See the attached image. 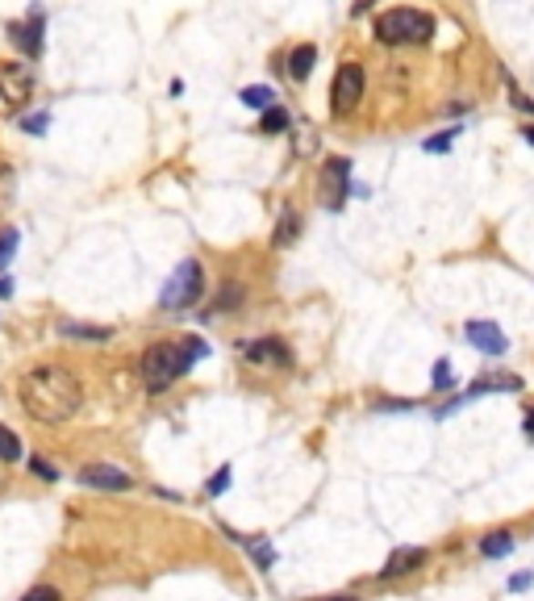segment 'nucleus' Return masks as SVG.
<instances>
[{"label":"nucleus","instance_id":"1","mask_svg":"<svg viewBox=\"0 0 534 601\" xmlns=\"http://www.w3.org/2000/svg\"><path fill=\"white\" fill-rule=\"evenodd\" d=\"M17 397L26 405V414L38 418V422H67V418L79 414V405H84V385L76 380V372L67 368H34V372L21 376L17 385Z\"/></svg>","mask_w":534,"mask_h":601},{"label":"nucleus","instance_id":"2","mask_svg":"<svg viewBox=\"0 0 534 601\" xmlns=\"http://www.w3.org/2000/svg\"><path fill=\"white\" fill-rule=\"evenodd\" d=\"M205 355H209V347L200 343V338H189V343H155L142 351L139 372H142V380H147V389L159 393V389L176 385L180 376L189 372L197 359H205Z\"/></svg>","mask_w":534,"mask_h":601},{"label":"nucleus","instance_id":"3","mask_svg":"<svg viewBox=\"0 0 534 601\" xmlns=\"http://www.w3.org/2000/svg\"><path fill=\"white\" fill-rule=\"evenodd\" d=\"M376 38L388 47H417L435 38V17L422 9H388L376 17Z\"/></svg>","mask_w":534,"mask_h":601},{"label":"nucleus","instance_id":"4","mask_svg":"<svg viewBox=\"0 0 534 601\" xmlns=\"http://www.w3.org/2000/svg\"><path fill=\"white\" fill-rule=\"evenodd\" d=\"M200 293H205V267H200L197 259H184V264L168 276L163 293H159V306L163 309H189V306H197L200 301Z\"/></svg>","mask_w":534,"mask_h":601},{"label":"nucleus","instance_id":"5","mask_svg":"<svg viewBox=\"0 0 534 601\" xmlns=\"http://www.w3.org/2000/svg\"><path fill=\"white\" fill-rule=\"evenodd\" d=\"M0 100H9L13 109L34 100V67L13 59H0Z\"/></svg>","mask_w":534,"mask_h":601},{"label":"nucleus","instance_id":"6","mask_svg":"<svg viewBox=\"0 0 534 601\" xmlns=\"http://www.w3.org/2000/svg\"><path fill=\"white\" fill-rule=\"evenodd\" d=\"M359 100H364V67L359 63H343L334 76V88H330V109L334 113H351Z\"/></svg>","mask_w":534,"mask_h":601},{"label":"nucleus","instance_id":"7","mask_svg":"<svg viewBox=\"0 0 534 601\" xmlns=\"http://www.w3.org/2000/svg\"><path fill=\"white\" fill-rule=\"evenodd\" d=\"M79 481L88 484V489H100V493H126L129 484H134L126 468H113V463H88L79 472Z\"/></svg>","mask_w":534,"mask_h":601},{"label":"nucleus","instance_id":"8","mask_svg":"<svg viewBox=\"0 0 534 601\" xmlns=\"http://www.w3.org/2000/svg\"><path fill=\"white\" fill-rule=\"evenodd\" d=\"M346 184H351V163L346 159H330L326 171H322V197H326L330 209H343Z\"/></svg>","mask_w":534,"mask_h":601},{"label":"nucleus","instance_id":"9","mask_svg":"<svg viewBox=\"0 0 534 601\" xmlns=\"http://www.w3.org/2000/svg\"><path fill=\"white\" fill-rule=\"evenodd\" d=\"M485 393H522V376H509V372H493V376H480L472 380L464 393V401H476V397Z\"/></svg>","mask_w":534,"mask_h":601},{"label":"nucleus","instance_id":"10","mask_svg":"<svg viewBox=\"0 0 534 601\" xmlns=\"http://www.w3.org/2000/svg\"><path fill=\"white\" fill-rule=\"evenodd\" d=\"M467 338H472V347H480L485 355H505V335L497 322H467Z\"/></svg>","mask_w":534,"mask_h":601},{"label":"nucleus","instance_id":"11","mask_svg":"<svg viewBox=\"0 0 534 601\" xmlns=\"http://www.w3.org/2000/svg\"><path fill=\"white\" fill-rule=\"evenodd\" d=\"M422 564H426V552H422V547H396V552L388 555V564L380 568V576H388V581H393V576H406V572L422 568Z\"/></svg>","mask_w":534,"mask_h":601},{"label":"nucleus","instance_id":"12","mask_svg":"<svg viewBox=\"0 0 534 601\" xmlns=\"http://www.w3.org/2000/svg\"><path fill=\"white\" fill-rule=\"evenodd\" d=\"M13 38H17L21 50H30L34 59L42 55V17H30L26 26H13Z\"/></svg>","mask_w":534,"mask_h":601},{"label":"nucleus","instance_id":"13","mask_svg":"<svg viewBox=\"0 0 534 601\" xmlns=\"http://www.w3.org/2000/svg\"><path fill=\"white\" fill-rule=\"evenodd\" d=\"M251 359L255 364H276V368H288V351L280 343H255L251 347Z\"/></svg>","mask_w":534,"mask_h":601},{"label":"nucleus","instance_id":"14","mask_svg":"<svg viewBox=\"0 0 534 601\" xmlns=\"http://www.w3.org/2000/svg\"><path fill=\"white\" fill-rule=\"evenodd\" d=\"M313 63H317V50L313 47H297V50H293V59H288V76L305 79L309 71H313Z\"/></svg>","mask_w":534,"mask_h":601},{"label":"nucleus","instance_id":"15","mask_svg":"<svg viewBox=\"0 0 534 601\" xmlns=\"http://www.w3.org/2000/svg\"><path fill=\"white\" fill-rule=\"evenodd\" d=\"M242 105H251V109H276V92L267 88V84H251V88H242Z\"/></svg>","mask_w":534,"mask_h":601},{"label":"nucleus","instance_id":"16","mask_svg":"<svg viewBox=\"0 0 534 601\" xmlns=\"http://www.w3.org/2000/svg\"><path fill=\"white\" fill-rule=\"evenodd\" d=\"M509 547H514V534H509V531H493V534H488L485 543H480V552H485L488 560H497V555H505V552H509Z\"/></svg>","mask_w":534,"mask_h":601},{"label":"nucleus","instance_id":"17","mask_svg":"<svg viewBox=\"0 0 534 601\" xmlns=\"http://www.w3.org/2000/svg\"><path fill=\"white\" fill-rule=\"evenodd\" d=\"M21 460V443L9 426H0V463H17Z\"/></svg>","mask_w":534,"mask_h":601},{"label":"nucleus","instance_id":"18","mask_svg":"<svg viewBox=\"0 0 534 601\" xmlns=\"http://www.w3.org/2000/svg\"><path fill=\"white\" fill-rule=\"evenodd\" d=\"M63 335H71V338H92V343H105V338H109V330H105V326H67L63 322Z\"/></svg>","mask_w":534,"mask_h":601},{"label":"nucleus","instance_id":"19","mask_svg":"<svg viewBox=\"0 0 534 601\" xmlns=\"http://www.w3.org/2000/svg\"><path fill=\"white\" fill-rule=\"evenodd\" d=\"M17 243H21L17 230H0V267H9V259L17 255Z\"/></svg>","mask_w":534,"mask_h":601},{"label":"nucleus","instance_id":"20","mask_svg":"<svg viewBox=\"0 0 534 601\" xmlns=\"http://www.w3.org/2000/svg\"><path fill=\"white\" fill-rule=\"evenodd\" d=\"M293 238H297V217L284 213V217H280V230H276V243H280V247H288Z\"/></svg>","mask_w":534,"mask_h":601},{"label":"nucleus","instance_id":"21","mask_svg":"<svg viewBox=\"0 0 534 601\" xmlns=\"http://www.w3.org/2000/svg\"><path fill=\"white\" fill-rule=\"evenodd\" d=\"M284 126H288L284 109H267V113H263V134H276V130H284Z\"/></svg>","mask_w":534,"mask_h":601},{"label":"nucleus","instance_id":"22","mask_svg":"<svg viewBox=\"0 0 534 601\" xmlns=\"http://www.w3.org/2000/svg\"><path fill=\"white\" fill-rule=\"evenodd\" d=\"M21 601H63V597H59V589H55V585H34V589L26 593Z\"/></svg>","mask_w":534,"mask_h":601},{"label":"nucleus","instance_id":"23","mask_svg":"<svg viewBox=\"0 0 534 601\" xmlns=\"http://www.w3.org/2000/svg\"><path fill=\"white\" fill-rule=\"evenodd\" d=\"M451 385H456V372H451L447 359H438L435 364V389H451Z\"/></svg>","mask_w":534,"mask_h":601},{"label":"nucleus","instance_id":"24","mask_svg":"<svg viewBox=\"0 0 534 601\" xmlns=\"http://www.w3.org/2000/svg\"><path fill=\"white\" fill-rule=\"evenodd\" d=\"M456 134H459V130H443L438 139H430V142H426V150H435V155H443V150H451V142H456Z\"/></svg>","mask_w":534,"mask_h":601},{"label":"nucleus","instance_id":"25","mask_svg":"<svg viewBox=\"0 0 534 601\" xmlns=\"http://www.w3.org/2000/svg\"><path fill=\"white\" fill-rule=\"evenodd\" d=\"M509 97H514V105L522 109V113H534V100L526 97V92H518V88H509Z\"/></svg>","mask_w":534,"mask_h":601},{"label":"nucleus","instance_id":"26","mask_svg":"<svg viewBox=\"0 0 534 601\" xmlns=\"http://www.w3.org/2000/svg\"><path fill=\"white\" fill-rule=\"evenodd\" d=\"M30 468H34V472L42 476V481H55V468H50L46 460H30Z\"/></svg>","mask_w":534,"mask_h":601},{"label":"nucleus","instance_id":"27","mask_svg":"<svg viewBox=\"0 0 534 601\" xmlns=\"http://www.w3.org/2000/svg\"><path fill=\"white\" fill-rule=\"evenodd\" d=\"M230 484V468H221L218 476H213V484H209V493H221V489H226Z\"/></svg>","mask_w":534,"mask_h":601},{"label":"nucleus","instance_id":"28","mask_svg":"<svg viewBox=\"0 0 534 601\" xmlns=\"http://www.w3.org/2000/svg\"><path fill=\"white\" fill-rule=\"evenodd\" d=\"M21 126L30 130V134H38V130H46V118H26V121H21Z\"/></svg>","mask_w":534,"mask_h":601},{"label":"nucleus","instance_id":"29","mask_svg":"<svg viewBox=\"0 0 534 601\" xmlns=\"http://www.w3.org/2000/svg\"><path fill=\"white\" fill-rule=\"evenodd\" d=\"M522 139H526V142H530V147H534V126H526V130H522Z\"/></svg>","mask_w":534,"mask_h":601},{"label":"nucleus","instance_id":"30","mask_svg":"<svg viewBox=\"0 0 534 601\" xmlns=\"http://www.w3.org/2000/svg\"><path fill=\"white\" fill-rule=\"evenodd\" d=\"M13 293V285H9V280H0V296H9Z\"/></svg>","mask_w":534,"mask_h":601},{"label":"nucleus","instance_id":"31","mask_svg":"<svg viewBox=\"0 0 534 601\" xmlns=\"http://www.w3.org/2000/svg\"><path fill=\"white\" fill-rule=\"evenodd\" d=\"M526 430H530V434H534V414H530V418H526Z\"/></svg>","mask_w":534,"mask_h":601},{"label":"nucleus","instance_id":"32","mask_svg":"<svg viewBox=\"0 0 534 601\" xmlns=\"http://www.w3.org/2000/svg\"><path fill=\"white\" fill-rule=\"evenodd\" d=\"M326 601H355V597H326Z\"/></svg>","mask_w":534,"mask_h":601}]
</instances>
